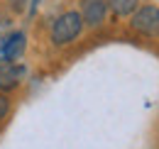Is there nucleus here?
Returning a JSON list of instances; mask_svg holds the SVG:
<instances>
[{"instance_id":"1","label":"nucleus","mask_w":159,"mask_h":149,"mask_svg":"<svg viewBox=\"0 0 159 149\" xmlns=\"http://www.w3.org/2000/svg\"><path fill=\"white\" fill-rule=\"evenodd\" d=\"M81 29H83L81 12H64L57 17L54 27H52V42L54 44H69L81 34Z\"/></svg>"},{"instance_id":"2","label":"nucleus","mask_w":159,"mask_h":149,"mask_svg":"<svg viewBox=\"0 0 159 149\" xmlns=\"http://www.w3.org/2000/svg\"><path fill=\"white\" fill-rule=\"evenodd\" d=\"M132 29H137L139 34L147 37H157L159 34V7L154 5H144L132 15Z\"/></svg>"},{"instance_id":"3","label":"nucleus","mask_w":159,"mask_h":149,"mask_svg":"<svg viewBox=\"0 0 159 149\" xmlns=\"http://www.w3.org/2000/svg\"><path fill=\"white\" fill-rule=\"evenodd\" d=\"M27 74V69L22 64H15V61H2L0 64V91H15L22 83V78Z\"/></svg>"},{"instance_id":"4","label":"nucleus","mask_w":159,"mask_h":149,"mask_svg":"<svg viewBox=\"0 0 159 149\" xmlns=\"http://www.w3.org/2000/svg\"><path fill=\"white\" fill-rule=\"evenodd\" d=\"M81 17L86 25H91V27H98L100 22L105 20V10H108V2L105 0H83L81 2Z\"/></svg>"},{"instance_id":"5","label":"nucleus","mask_w":159,"mask_h":149,"mask_svg":"<svg viewBox=\"0 0 159 149\" xmlns=\"http://www.w3.org/2000/svg\"><path fill=\"white\" fill-rule=\"evenodd\" d=\"M22 52H25V34L22 32H12L0 44V59L2 61H15L22 56Z\"/></svg>"},{"instance_id":"6","label":"nucleus","mask_w":159,"mask_h":149,"mask_svg":"<svg viewBox=\"0 0 159 149\" xmlns=\"http://www.w3.org/2000/svg\"><path fill=\"white\" fill-rule=\"evenodd\" d=\"M139 0H108V5H110V10L120 15V17H125V15H132L135 12V7H137Z\"/></svg>"},{"instance_id":"7","label":"nucleus","mask_w":159,"mask_h":149,"mask_svg":"<svg viewBox=\"0 0 159 149\" xmlns=\"http://www.w3.org/2000/svg\"><path fill=\"white\" fill-rule=\"evenodd\" d=\"M7 108H10V100H7L5 95L0 93V120H2L5 115H7Z\"/></svg>"},{"instance_id":"8","label":"nucleus","mask_w":159,"mask_h":149,"mask_svg":"<svg viewBox=\"0 0 159 149\" xmlns=\"http://www.w3.org/2000/svg\"><path fill=\"white\" fill-rule=\"evenodd\" d=\"M7 2H10V5H12V10H22V7H25V2H27V0H7Z\"/></svg>"}]
</instances>
